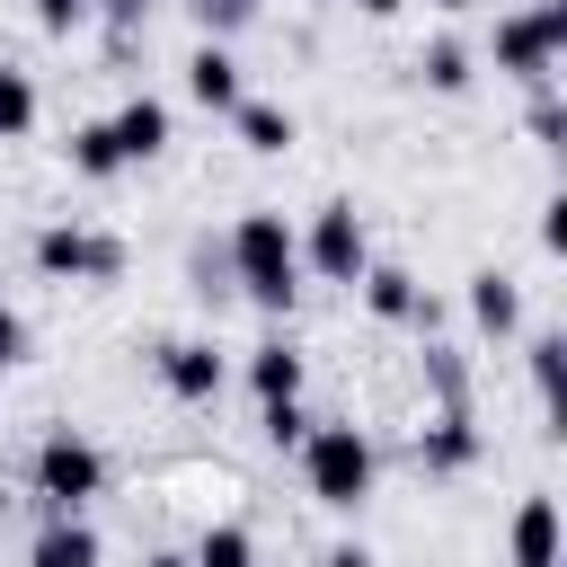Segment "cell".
Masks as SVG:
<instances>
[{
	"mask_svg": "<svg viewBox=\"0 0 567 567\" xmlns=\"http://www.w3.org/2000/svg\"><path fill=\"white\" fill-rule=\"evenodd\" d=\"M230 266H239V284H248V301H266V310H292V292H301V239H292V221L284 213H239L230 221Z\"/></svg>",
	"mask_w": 567,
	"mask_h": 567,
	"instance_id": "1",
	"label": "cell"
},
{
	"mask_svg": "<svg viewBox=\"0 0 567 567\" xmlns=\"http://www.w3.org/2000/svg\"><path fill=\"white\" fill-rule=\"evenodd\" d=\"M301 478L319 505H363L372 496V434L363 425H310L301 434Z\"/></svg>",
	"mask_w": 567,
	"mask_h": 567,
	"instance_id": "2",
	"label": "cell"
},
{
	"mask_svg": "<svg viewBox=\"0 0 567 567\" xmlns=\"http://www.w3.org/2000/svg\"><path fill=\"white\" fill-rule=\"evenodd\" d=\"M27 257H35L44 284H115V275H124V239H106V230H89V221H44Z\"/></svg>",
	"mask_w": 567,
	"mask_h": 567,
	"instance_id": "3",
	"label": "cell"
},
{
	"mask_svg": "<svg viewBox=\"0 0 567 567\" xmlns=\"http://www.w3.org/2000/svg\"><path fill=\"white\" fill-rule=\"evenodd\" d=\"M97 487H106V452H97L89 434L53 425V434L35 443V496H44L53 514H80V505H89Z\"/></svg>",
	"mask_w": 567,
	"mask_h": 567,
	"instance_id": "4",
	"label": "cell"
},
{
	"mask_svg": "<svg viewBox=\"0 0 567 567\" xmlns=\"http://www.w3.org/2000/svg\"><path fill=\"white\" fill-rule=\"evenodd\" d=\"M558 53H567V9H558V0H532V9L496 18V71H514V80H549Z\"/></svg>",
	"mask_w": 567,
	"mask_h": 567,
	"instance_id": "5",
	"label": "cell"
},
{
	"mask_svg": "<svg viewBox=\"0 0 567 567\" xmlns=\"http://www.w3.org/2000/svg\"><path fill=\"white\" fill-rule=\"evenodd\" d=\"M301 257L328 275V284H354L363 266H372V239H363V213L337 195V204H319L310 213V239H301Z\"/></svg>",
	"mask_w": 567,
	"mask_h": 567,
	"instance_id": "6",
	"label": "cell"
},
{
	"mask_svg": "<svg viewBox=\"0 0 567 567\" xmlns=\"http://www.w3.org/2000/svg\"><path fill=\"white\" fill-rule=\"evenodd\" d=\"M416 461H425V470H470V461H478V425H470V399H443V408H434V425L416 434Z\"/></svg>",
	"mask_w": 567,
	"mask_h": 567,
	"instance_id": "7",
	"label": "cell"
},
{
	"mask_svg": "<svg viewBox=\"0 0 567 567\" xmlns=\"http://www.w3.org/2000/svg\"><path fill=\"white\" fill-rule=\"evenodd\" d=\"M159 381H168L177 399H213V390H221V354H213L204 337H168V346H159Z\"/></svg>",
	"mask_w": 567,
	"mask_h": 567,
	"instance_id": "8",
	"label": "cell"
},
{
	"mask_svg": "<svg viewBox=\"0 0 567 567\" xmlns=\"http://www.w3.org/2000/svg\"><path fill=\"white\" fill-rule=\"evenodd\" d=\"M106 124H115V151H124V168H133V159H159V151H168V106H159V97H124V106H115Z\"/></svg>",
	"mask_w": 567,
	"mask_h": 567,
	"instance_id": "9",
	"label": "cell"
},
{
	"mask_svg": "<svg viewBox=\"0 0 567 567\" xmlns=\"http://www.w3.org/2000/svg\"><path fill=\"white\" fill-rule=\"evenodd\" d=\"M186 97L213 106V115H230V106H239V62H230L221 44H195V53H186Z\"/></svg>",
	"mask_w": 567,
	"mask_h": 567,
	"instance_id": "10",
	"label": "cell"
},
{
	"mask_svg": "<svg viewBox=\"0 0 567 567\" xmlns=\"http://www.w3.org/2000/svg\"><path fill=\"white\" fill-rule=\"evenodd\" d=\"M354 284H363L372 319H434V301L416 292V275H408V266H363Z\"/></svg>",
	"mask_w": 567,
	"mask_h": 567,
	"instance_id": "11",
	"label": "cell"
},
{
	"mask_svg": "<svg viewBox=\"0 0 567 567\" xmlns=\"http://www.w3.org/2000/svg\"><path fill=\"white\" fill-rule=\"evenodd\" d=\"M505 540H514V567H558V505L549 496H523Z\"/></svg>",
	"mask_w": 567,
	"mask_h": 567,
	"instance_id": "12",
	"label": "cell"
},
{
	"mask_svg": "<svg viewBox=\"0 0 567 567\" xmlns=\"http://www.w3.org/2000/svg\"><path fill=\"white\" fill-rule=\"evenodd\" d=\"M470 319H478L487 337H514V328H523V292H514V275L478 266V275H470Z\"/></svg>",
	"mask_w": 567,
	"mask_h": 567,
	"instance_id": "13",
	"label": "cell"
},
{
	"mask_svg": "<svg viewBox=\"0 0 567 567\" xmlns=\"http://www.w3.org/2000/svg\"><path fill=\"white\" fill-rule=\"evenodd\" d=\"M248 390H257V408H266V399H301V354H292V337L248 346Z\"/></svg>",
	"mask_w": 567,
	"mask_h": 567,
	"instance_id": "14",
	"label": "cell"
},
{
	"mask_svg": "<svg viewBox=\"0 0 567 567\" xmlns=\"http://www.w3.org/2000/svg\"><path fill=\"white\" fill-rule=\"evenodd\" d=\"M27 567H97V532L80 514H53L35 532V549H27Z\"/></svg>",
	"mask_w": 567,
	"mask_h": 567,
	"instance_id": "15",
	"label": "cell"
},
{
	"mask_svg": "<svg viewBox=\"0 0 567 567\" xmlns=\"http://www.w3.org/2000/svg\"><path fill=\"white\" fill-rule=\"evenodd\" d=\"M230 124H239V142H248V151H266V159H275V151H292V133H301V124H292V106H275V97H239V106H230Z\"/></svg>",
	"mask_w": 567,
	"mask_h": 567,
	"instance_id": "16",
	"label": "cell"
},
{
	"mask_svg": "<svg viewBox=\"0 0 567 567\" xmlns=\"http://www.w3.org/2000/svg\"><path fill=\"white\" fill-rule=\"evenodd\" d=\"M71 168H80V177H124L115 124H71Z\"/></svg>",
	"mask_w": 567,
	"mask_h": 567,
	"instance_id": "17",
	"label": "cell"
},
{
	"mask_svg": "<svg viewBox=\"0 0 567 567\" xmlns=\"http://www.w3.org/2000/svg\"><path fill=\"white\" fill-rule=\"evenodd\" d=\"M186 558L195 567H257V540H248V523H204V540Z\"/></svg>",
	"mask_w": 567,
	"mask_h": 567,
	"instance_id": "18",
	"label": "cell"
},
{
	"mask_svg": "<svg viewBox=\"0 0 567 567\" xmlns=\"http://www.w3.org/2000/svg\"><path fill=\"white\" fill-rule=\"evenodd\" d=\"M416 71H425V89H470V44H452V35H434L425 53H416Z\"/></svg>",
	"mask_w": 567,
	"mask_h": 567,
	"instance_id": "19",
	"label": "cell"
},
{
	"mask_svg": "<svg viewBox=\"0 0 567 567\" xmlns=\"http://www.w3.org/2000/svg\"><path fill=\"white\" fill-rule=\"evenodd\" d=\"M35 133V80L27 71H0V142Z\"/></svg>",
	"mask_w": 567,
	"mask_h": 567,
	"instance_id": "20",
	"label": "cell"
},
{
	"mask_svg": "<svg viewBox=\"0 0 567 567\" xmlns=\"http://www.w3.org/2000/svg\"><path fill=\"white\" fill-rule=\"evenodd\" d=\"M257 425H266V443H275V452H301L310 408H301V399H266V416H257Z\"/></svg>",
	"mask_w": 567,
	"mask_h": 567,
	"instance_id": "21",
	"label": "cell"
},
{
	"mask_svg": "<svg viewBox=\"0 0 567 567\" xmlns=\"http://www.w3.org/2000/svg\"><path fill=\"white\" fill-rule=\"evenodd\" d=\"M558 354H567V337H532V390L558 408Z\"/></svg>",
	"mask_w": 567,
	"mask_h": 567,
	"instance_id": "22",
	"label": "cell"
},
{
	"mask_svg": "<svg viewBox=\"0 0 567 567\" xmlns=\"http://www.w3.org/2000/svg\"><path fill=\"white\" fill-rule=\"evenodd\" d=\"M80 18H89V0H35V27H44V35H71Z\"/></svg>",
	"mask_w": 567,
	"mask_h": 567,
	"instance_id": "23",
	"label": "cell"
},
{
	"mask_svg": "<svg viewBox=\"0 0 567 567\" xmlns=\"http://www.w3.org/2000/svg\"><path fill=\"white\" fill-rule=\"evenodd\" d=\"M9 363H27V319H18V301H0V372Z\"/></svg>",
	"mask_w": 567,
	"mask_h": 567,
	"instance_id": "24",
	"label": "cell"
},
{
	"mask_svg": "<svg viewBox=\"0 0 567 567\" xmlns=\"http://www.w3.org/2000/svg\"><path fill=\"white\" fill-rule=\"evenodd\" d=\"M248 9H257V0H195V18H204V27H213V35H221V27H239V18H248Z\"/></svg>",
	"mask_w": 567,
	"mask_h": 567,
	"instance_id": "25",
	"label": "cell"
},
{
	"mask_svg": "<svg viewBox=\"0 0 567 567\" xmlns=\"http://www.w3.org/2000/svg\"><path fill=\"white\" fill-rule=\"evenodd\" d=\"M540 239H549V248H567V204H558V195L540 204Z\"/></svg>",
	"mask_w": 567,
	"mask_h": 567,
	"instance_id": "26",
	"label": "cell"
},
{
	"mask_svg": "<svg viewBox=\"0 0 567 567\" xmlns=\"http://www.w3.org/2000/svg\"><path fill=\"white\" fill-rule=\"evenodd\" d=\"M89 9H106V18H142L151 0H89Z\"/></svg>",
	"mask_w": 567,
	"mask_h": 567,
	"instance_id": "27",
	"label": "cell"
},
{
	"mask_svg": "<svg viewBox=\"0 0 567 567\" xmlns=\"http://www.w3.org/2000/svg\"><path fill=\"white\" fill-rule=\"evenodd\" d=\"M354 9H363V18H399L408 0H354Z\"/></svg>",
	"mask_w": 567,
	"mask_h": 567,
	"instance_id": "28",
	"label": "cell"
},
{
	"mask_svg": "<svg viewBox=\"0 0 567 567\" xmlns=\"http://www.w3.org/2000/svg\"><path fill=\"white\" fill-rule=\"evenodd\" d=\"M319 567H372V558H363V549H328Z\"/></svg>",
	"mask_w": 567,
	"mask_h": 567,
	"instance_id": "29",
	"label": "cell"
},
{
	"mask_svg": "<svg viewBox=\"0 0 567 567\" xmlns=\"http://www.w3.org/2000/svg\"><path fill=\"white\" fill-rule=\"evenodd\" d=\"M151 567H195V558H186V549H159V558H151Z\"/></svg>",
	"mask_w": 567,
	"mask_h": 567,
	"instance_id": "30",
	"label": "cell"
},
{
	"mask_svg": "<svg viewBox=\"0 0 567 567\" xmlns=\"http://www.w3.org/2000/svg\"><path fill=\"white\" fill-rule=\"evenodd\" d=\"M434 9H470V0H434Z\"/></svg>",
	"mask_w": 567,
	"mask_h": 567,
	"instance_id": "31",
	"label": "cell"
}]
</instances>
